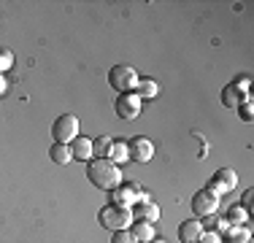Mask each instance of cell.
<instances>
[{
    "instance_id": "obj_1",
    "label": "cell",
    "mask_w": 254,
    "mask_h": 243,
    "mask_svg": "<svg viewBox=\"0 0 254 243\" xmlns=\"http://www.w3.org/2000/svg\"><path fill=\"white\" fill-rule=\"evenodd\" d=\"M87 179L92 186H98L103 192H111L122 184V170H119V165H114L111 160H89Z\"/></svg>"
},
{
    "instance_id": "obj_2",
    "label": "cell",
    "mask_w": 254,
    "mask_h": 243,
    "mask_svg": "<svg viewBox=\"0 0 254 243\" xmlns=\"http://www.w3.org/2000/svg\"><path fill=\"white\" fill-rule=\"evenodd\" d=\"M138 70L132 65H114L108 70V87L117 89L119 95L122 92H135V84H138Z\"/></svg>"
},
{
    "instance_id": "obj_3",
    "label": "cell",
    "mask_w": 254,
    "mask_h": 243,
    "mask_svg": "<svg viewBox=\"0 0 254 243\" xmlns=\"http://www.w3.org/2000/svg\"><path fill=\"white\" fill-rule=\"evenodd\" d=\"M108 200H111V205H119V208H132L135 203H141V200H149V194L141 189L138 184H127V181H122V184L117 186V189L108 192Z\"/></svg>"
},
{
    "instance_id": "obj_4",
    "label": "cell",
    "mask_w": 254,
    "mask_h": 243,
    "mask_svg": "<svg viewBox=\"0 0 254 243\" xmlns=\"http://www.w3.org/2000/svg\"><path fill=\"white\" fill-rule=\"evenodd\" d=\"M98 222H100V227H106V230H127L132 224V214H130V208H119V205H103L100 208V214H98Z\"/></svg>"
},
{
    "instance_id": "obj_5",
    "label": "cell",
    "mask_w": 254,
    "mask_h": 243,
    "mask_svg": "<svg viewBox=\"0 0 254 243\" xmlns=\"http://www.w3.org/2000/svg\"><path fill=\"white\" fill-rule=\"evenodd\" d=\"M76 135H78V119L73 117V114H60V117L54 119V124H52L54 143H65V146H68Z\"/></svg>"
},
{
    "instance_id": "obj_6",
    "label": "cell",
    "mask_w": 254,
    "mask_h": 243,
    "mask_svg": "<svg viewBox=\"0 0 254 243\" xmlns=\"http://www.w3.org/2000/svg\"><path fill=\"white\" fill-rule=\"evenodd\" d=\"M114 111H117V117L125 119V122L138 119V114H141V97H138L135 92H122V95H117Z\"/></svg>"
},
{
    "instance_id": "obj_7",
    "label": "cell",
    "mask_w": 254,
    "mask_h": 243,
    "mask_svg": "<svg viewBox=\"0 0 254 243\" xmlns=\"http://www.w3.org/2000/svg\"><path fill=\"white\" fill-rule=\"evenodd\" d=\"M235 184H238V176H235V170L222 168V170H216V173L208 179V186H205V189L219 197V194H225V192H233Z\"/></svg>"
},
{
    "instance_id": "obj_8",
    "label": "cell",
    "mask_w": 254,
    "mask_h": 243,
    "mask_svg": "<svg viewBox=\"0 0 254 243\" xmlns=\"http://www.w3.org/2000/svg\"><path fill=\"white\" fill-rule=\"evenodd\" d=\"M216 208H219V197L216 194H211L208 189H200L195 192V197H192V214L195 216H211L216 214Z\"/></svg>"
},
{
    "instance_id": "obj_9",
    "label": "cell",
    "mask_w": 254,
    "mask_h": 243,
    "mask_svg": "<svg viewBox=\"0 0 254 243\" xmlns=\"http://www.w3.org/2000/svg\"><path fill=\"white\" fill-rule=\"evenodd\" d=\"M127 151H130V160H135V162H149V160L154 157V143L149 141V138L138 135V138H132V141L127 143Z\"/></svg>"
},
{
    "instance_id": "obj_10",
    "label": "cell",
    "mask_w": 254,
    "mask_h": 243,
    "mask_svg": "<svg viewBox=\"0 0 254 243\" xmlns=\"http://www.w3.org/2000/svg\"><path fill=\"white\" fill-rule=\"evenodd\" d=\"M130 214L132 219H141V222H149V224H154V222H160V205L154 203V200H141V203H135L130 208Z\"/></svg>"
},
{
    "instance_id": "obj_11",
    "label": "cell",
    "mask_w": 254,
    "mask_h": 243,
    "mask_svg": "<svg viewBox=\"0 0 254 243\" xmlns=\"http://www.w3.org/2000/svg\"><path fill=\"white\" fill-rule=\"evenodd\" d=\"M68 146H70V157H73V160H78V162H89V160H95V154H92V141H89V138L76 135Z\"/></svg>"
},
{
    "instance_id": "obj_12",
    "label": "cell",
    "mask_w": 254,
    "mask_h": 243,
    "mask_svg": "<svg viewBox=\"0 0 254 243\" xmlns=\"http://www.w3.org/2000/svg\"><path fill=\"white\" fill-rule=\"evenodd\" d=\"M200 233H203V224L197 219H190V222L179 224V241H184V243H197Z\"/></svg>"
},
{
    "instance_id": "obj_13",
    "label": "cell",
    "mask_w": 254,
    "mask_h": 243,
    "mask_svg": "<svg viewBox=\"0 0 254 243\" xmlns=\"http://www.w3.org/2000/svg\"><path fill=\"white\" fill-rule=\"evenodd\" d=\"M252 95H246V92H241V89H235L233 84H227L225 89H222V106L230 108V111H235V108L241 106L244 100H249Z\"/></svg>"
},
{
    "instance_id": "obj_14",
    "label": "cell",
    "mask_w": 254,
    "mask_h": 243,
    "mask_svg": "<svg viewBox=\"0 0 254 243\" xmlns=\"http://www.w3.org/2000/svg\"><path fill=\"white\" fill-rule=\"evenodd\" d=\"M152 227H154V224L141 222V219H132V224H130L127 230H130V233L135 235V241H138V243H149V241L154 238V230H152Z\"/></svg>"
},
{
    "instance_id": "obj_15",
    "label": "cell",
    "mask_w": 254,
    "mask_h": 243,
    "mask_svg": "<svg viewBox=\"0 0 254 243\" xmlns=\"http://www.w3.org/2000/svg\"><path fill=\"white\" fill-rule=\"evenodd\" d=\"M222 243H252V227L249 224H244V227H230L222 235Z\"/></svg>"
},
{
    "instance_id": "obj_16",
    "label": "cell",
    "mask_w": 254,
    "mask_h": 243,
    "mask_svg": "<svg viewBox=\"0 0 254 243\" xmlns=\"http://www.w3.org/2000/svg\"><path fill=\"white\" fill-rule=\"evenodd\" d=\"M135 95L141 97H146V100H152V97L160 95V87H157V81H152V78H138V84H135Z\"/></svg>"
},
{
    "instance_id": "obj_17",
    "label": "cell",
    "mask_w": 254,
    "mask_h": 243,
    "mask_svg": "<svg viewBox=\"0 0 254 243\" xmlns=\"http://www.w3.org/2000/svg\"><path fill=\"white\" fill-rule=\"evenodd\" d=\"M111 141L114 138H108V135H98L92 141V154H95V160H108V154H111Z\"/></svg>"
},
{
    "instance_id": "obj_18",
    "label": "cell",
    "mask_w": 254,
    "mask_h": 243,
    "mask_svg": "<svg viewBox=\"0 0 254 243\" xmlns=\"http://www.w3.org/2000/svg\"><path fill=\"white\" fill-rule=\"evenodd\" d=\"M108 160H111L114 165H122V162L130 160V151H127V141H111V154H108Z\"/></svg>"
},
{
    "instance_id": "obj_19",
    "label": "cell",
    "mask_w": 254,
    "mask_h": 243,
    "mask_svg": "<svg viewBox=\"0 0 254 243\" xmlns=\"http://www.w3.org/2000/svg\"><path fill=\"white\" fill-rule=\"evenodd\" d=\"M49 157H52V162H57V165H68V162L73 160V157H70V146H65V143H52Z\"/></svg>"
},
{
    "instance_id": "obj_20",
    "label": "cell",
    "mask_w": 254,
    "mask_h": 243,
    "mask_svg": "<svg viewBox=\"0 0 254 243\" xmlns=\"http://www.w3.org/2000/svg\"><path fill=\"white\" fill-rule=\"evenodd\" d=\"M227 222H230V227H244V224H249V214H246L241 205H233V208L227 211Z\"/></svg>"
},
{
    "instance_id": "obj_21",
    "label": "cell",
    "mask_w": 254,
    "mask_h": 243,
    "mask_svg": "<svg viewBox=\"0 0 254 243\" xmlns=\"http://www.w3.org/2000/svg\"><path fill=\"white\" fill-rule=\"evenodd\" d=\"M11 68H14V52L5 49V46H0V73H5Z\"/></svg>"
},
{
    "instance_id": "obj_22",
    "label": "cell",
    "mask_w": 254,
    "mask_h": 243,
    "mask_svg": "<svg viewBox=\"0 0 254 243\" xmlns=\"http://www.w3.org/2000/svg\"><path fill=\"white\" fill-rule=\"evenodd\" d=\"M235 111H238V117L244 119V122H252V119H254V106H252V97H249V100H244V103H241V106L235 108Z\"/></svg>"
},
{
    "instance_id": "obj_23",
    "label": "cell",
    "mask_w": 254,
    "mask_h": 243,
    "mask_svg": "<svg viewBox=\"0 0 254 243\" xmlns=\"http://www.w3.org/2000/svg\"><path fill=\"white\" fill-rule=\"evenodd\" d=\"M111 243H138V241H135V235H132L130 230H114Z\"/></svg>"
},
{
    "instance_id": "obj_24",
    "label": "cell",
    "mask_w": 254,
    "mask_h": 243,
    "mask_svg": "<svg viewBox=\"0 0 254 243\" xmlns=\"http://www.w3.org/2000/svg\"><path fill=\"white\" fill-rule=\"evenodd\" d=\"M233 87H235V89H241V92H246V95H252V92H249V87H252V78L246 76V73H244V76H235Z\"/></svg>"
},
{
    "instance_id": "obj_25",
    "label": "cell",
    "mask_w": 254,
    "mask_h": 243,
    "mask_svg": "<svg viewBox=\"0 0 254 243\" xmlns=\"http://www.w3.org/2000/svg\"><path fill=\"white\" fill-rule=\"evenodd\" d=\"M197 243H222V235H216L214 230H203L200 238H197Z\"/></svg>"
},
{
    "instance_id": "obj_26",
    "label": "cell",
    "mask_w": 254,
    "mask_h": 243,
    "mask_svg": "<svg viewBox=\"0 0 254 243\" xmlns=\"http://www.w3.org/2000/svg\"><path fill=\"white\" fill-rule=\"evenodd\" d=\"M241 208H244L246 214H252V208H254V192L252 189L244 192V197H241Z\"/></svg>"
},
{
    "instance_id": "obj_27",
    "label": "cell",
    "mask_w": 254,
    "mask_h": 243,
    "mask_svg": "<svg viewBox=\"0 0 254 243\" xmlns=\"http://www.w3.org/2000/svg\"><path fill=\"white\" fill-rule=\"evenodd\" d=\"M5 89H8V84H5V78H3V73H0V95H5Z\"/></svg>"
},
{
    "instance_id": "obj_28",
    "label": "cell",
    "mask_w": 254,
    "mask_h": 243,
    "mask_svg": "<svg viewBox=\"0 0 254 243\" xmlns=\"http://www.w3.org/2000/svg\"><path fill=\"white\" fill-rule=\"evenodd\" d=\"M149 243H165V241H162V238H152V241H149Z\"/></svg>"
}]
</instances>
